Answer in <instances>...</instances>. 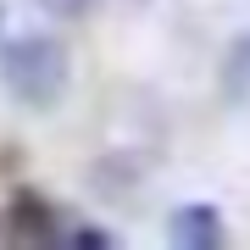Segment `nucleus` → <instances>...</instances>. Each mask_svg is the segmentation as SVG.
I'll list each match as a JSON object with an SVG mask.
<instances>
[{"instance_id": "2", "label": "nucleus", "mask_w": 250, "mask_h": 250, "mask_svg": "<svg viewBox=\"0 0 250 250\" xmlns=\"http://www.w3.org/2000/svg\"><path fill=\"white\" fill-rule=\"evenodd\" d=\"M6 228L17 245H62V217H56V206L39 195V189H17L11 195V211H6Z\"/></svg>"}, {"instance_id": "6", "label": "nucleus", "mask_w": 250, "mask_h": 250, "mask_svg": "<svg viewBox=\"0 0 250 250\" xmlns=\"http://www.w3.org/2000/svg\"><path fill=\"white\" fill-rule=\"evenodd\" d=\"M45 17H62V22H72V17H83V11L95 6V0H34Z\"/></svg>"}, {"instance_id": "4", "label": "nucleus", "mask_w": 250, "mask_h": 250, "mask_svg": "<svg viewBox=\"0 0 250 250\" xmlns=\"http://www.w3.org/2000/svg\"><path fill=\"white\" fill-rule=\"evenodd\" d=\"M217 83H223V100H228V106H250V34H239L223 50Z\"/></svg>"}, {"instance_id": "5", "label": "nucleus", "mask_w": 250, "mask_h": 250, "mask_svg": "<svg viewBox=\"0 0 250 250\" xmlns=\"http://www.w3.org/2000/svg\"><path fill=\"white\" fill-rule=\"evenodd\" d=\"M62 245H95V250H111L117 233H111V228H62Z\"/></svg>"}, {"instance_id": "1", "label": "nucleus", "mask_w": 250, "mask_h": 250, "mask_svg": "<svg viewBox=\"0 0 250 250\" xmlns=\"http://www.w3.org/2000/svg\"><path fill=\"white\" fill-rule=\"evenodd\" d=\"M67 78H72V62H67L62 39L22 34V39H6L0 45V89L17 100V106H34V111L56 106L67 95Z\"/></svg>"}, {"instance_id": "3", "label": "nucleus", "mask_w": 250, "mask_h": 250, "mask_svg": "<svg viewBox=\"0 0 250 250\" xmlns=\"http://www.w3.org/2000/svg\"><path fill=\"white\" fill-rule=\"evenodd\" d=\"M167 239H172V250H217L223 245V217H217V206H206V200L178 206V211L167 217Z\"/></svg>"}]
</instances>
